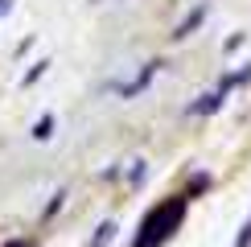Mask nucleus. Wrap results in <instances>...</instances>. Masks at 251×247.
Segmentation results:
<instances>
[{
    "label": "nucleus",
    "mask_w": 251,
    "mask_h": 247,
    "mask_svg": "<svg viewBox=\"0 0 251 247\" xmlns=\"http://www.w3.org/2000/svg\"><path fill=\"white\" fill-rule=\"evenodd\" d=\"M185 206H190V198H165V202H156L149 214H144V222H140V235H136V243L132 247H161V243H169L173 239V231L181 226L185 219Z\"/></svg>",
    "instance_id": "1"
},
{
    "label": "nucleus",
    "mask_w": 251,
    "mask_h": 247,
    "mask_svg": "<svg viewBox=\"0 0 251 247\" xmlns=\"http://www.w3.org/2000/svg\"><path fill=\"white\" fill-rule=\"evenodd\" d=\"M156 66H161V62H149V66H144V70H140V74H136L132 82H124V87H116V91H120L124 99L140 95V91H144V87H149V82H152V74H156Z\"/></svg>",
    "instance_id": "2"
},
{
    "label": "nucleus",
    "mask_w": 251,
    "mask_h": 247,
    "mask_svg": "<svg viewBox=\"0 0 251 247\" xmlns=\"http://www.w3.org/2000/svg\"><path fill=\"white\" fill-rule=\"evenodd\" d=\"M223 99H226V87H218V91H210V95H202V103H194L190 116H210V111L223 107Z\"/></svg>",
    "instance_id": "3"
},
{
    "label": "nucleus",
    "mask_w": 251,
    "mask_h": 247,
    "mask_svg": "<svg viewBox=\"0 0 251 247\" xmlns=\"http://www.w3.org/2000/svg\"><path fill=\"white\" fill-rule=\"evenodd\" d=\"M50 136H54V116H41L33 124V140H50Z\"/></svg>",
    "instance_id": "4"
},
{
    "label": "nucleus",
    "mask_w": 251,
    "mask_h": 247,
    "mask_svg": "<svg viewBox=\"0 0 251 247\" xmlns=\"http://www.w3.org/2000/svg\"><path fill=\"white\" fill-rule=\"evenodd\" d=\"M116 239V222H103L99 231H95V239H91V247H103V243H111Z\"/></svg>",
    "instance_id": "5"
},
{
    "label": "nucleus",
    "mask_w": 251,
    "mask_h": 247,
    "mask_svg": "<svg viewBox=\"0 0 251 247\" xmlns=\"http://www.w3.org/2000/svg\"><path fill=\"white\" fill-rule=\"evenodd\" d=\"M198 25H202V8H198V13H194L190 21H181V25H177V33H173V37H190V33H194Z\"/></svg>",
    "instance_id": "6"
},
{
    "label": "nucleus",
    "mask_w": 251,
    "mask_h": 247,
    "mask_svg": "<svg viewBox=\"0 0 251 247\" xmlns=\"http://www.w3.org/2000/svg\"><path fill=\"white\" fill-rule=\"evenodd\" d=\"M235 247H251V219L243 222V231H239V239H235Z\"/></svg>",
    "instance_id": "7"
},
{
    "label": "nucleus",
    "mask_w": 251,
    "mask_h": 247,
    "mask_svg": "<svg viewBox=\"0 0 251 247\" xmlns=\"http://www.w3.org/2000/svg\"><path fill=\"white\" fill-rule=\"evenodd\" d=\"M46 66H50V62H37V66L29 70V74H25V82H33V78H41V70H46Z\"/></svg>",
    "instance_id": "8"
},
{
    "label": "nucleus",
    "mask_w": 251,
    "mask_h": 247,
    "mask_svg": "<svg viewBox=\"0 0 251 247\" xmlns=\"http://www.w3.org/2000/svg\"><path fill=\"white\" fill-rule=\"evenodd\" d=\"M4 247H33L29 239H13V243H4Z\"/></svg>",
    "instance_id": "9"
},
{
    "label": "nucleus",
    "mask_w": 251,
    "mask_h": 247,
    "mask_svg": "<svg viewBox=\"0 0 251 247\" xmlns=\"http://www.w3.org/2000/svg\"><path fill=\"white\" fill-rule=\"evenodd\" d=\"M8 4H13V0H0V17H4V13H8Z\"/></svg>",
    "instance_id": "10"
}]
</instances>
